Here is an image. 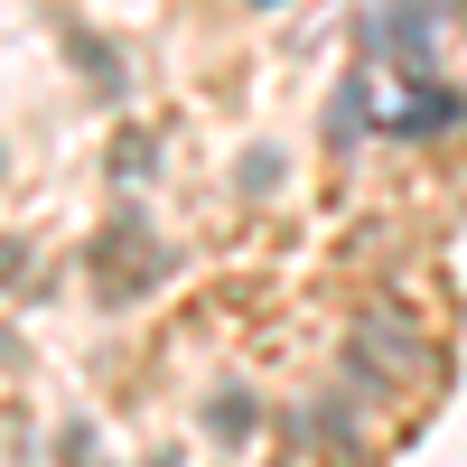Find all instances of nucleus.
I'll use <instances>...</instances> for the list:
<instances>
[{
	"instance_id": "nucleus-3",
	"label": "nucleus",
	"mask_w": 467,
	"mask_h": 467,
	"mask_svg": "<svg viewBox=\"0 0 467 467\" xmlns=\"http://www.w3.org/2000/svg\"><path fill=\"white\" fill-rule=\"evenodd\" d=\"M356 131H365V85H346L337 112H327V140H356Z\"/></svg>"
},
{
	"instance_id": "nucleus-2",
	"label": "nucleus",
	"mask_w": 467,
	"mask_h": 467,
	"mask_svg": "<svg viewBox=\"0 0 467 467\" xmlns=\"http://www.w3.org/2000/svg\"><path fill=\"white\" fill-rule=\"evenodd\" d=\"M458 112H467V103H458L449 85H420V103L402 112V122H393V131H458Z\"/></svg>"
},
{
	"instance_id": "nucleus-1",
	"label": "nucleus",
	"mask_w": 467,
	"mask_h": 467,
	"mask_svg": "<svg viewBox=\"0 0 467 467\" xmlns=\"http://www.w3.org/2000/svg\"><path fill=\"white\" fill-rule=\"evenodd\" d=\"M346 374L365 383V393H411V374H420V337L402 318H365L356 337H346Z\"/></svg>"
}]
</instances>
